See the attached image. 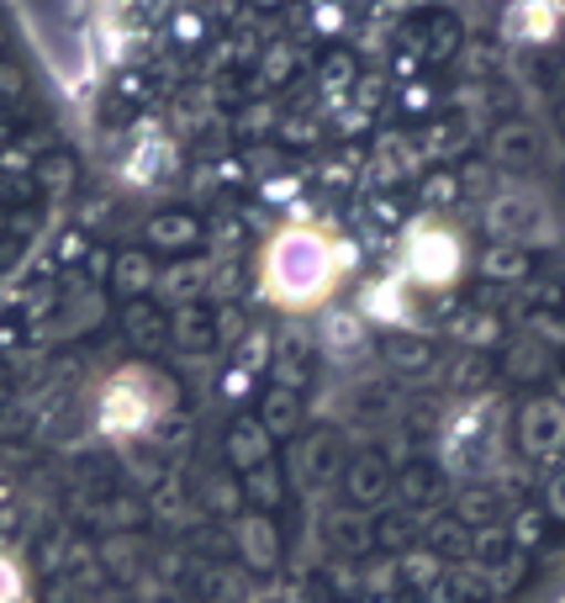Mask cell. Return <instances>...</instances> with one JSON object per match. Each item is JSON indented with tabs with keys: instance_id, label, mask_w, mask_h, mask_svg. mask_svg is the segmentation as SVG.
I'll list each match as a JSON object with an SVG mask.
<instances>
[{
	"instance_id": "obj_2",
	"label": "cell",
	"mask_w": 565,
	"mask_h": 603,
	"mask_svg": "<svg viewBox=\"0 0 565 603\" xmlns=\"http://www.w3.org/2000/svg\"><path fill=\"white\" fill-rule=\"evenodd\" d=\"M460 270V239L444 222H418L407 233V275L418 281H449Z\"/></svg>"
},
{
	"instance_id": "obj_1",
	"label": "cell",
	"mask_w": 565,
	"mask_h": 603,
	"mask_svg": "<svg viewBox=\"0 0 565 603\" xmlns=\"http://www.w3.org/2000/svg\"><path fill=\"white\" fill-rule=\"evenodd\" d=\"M338 270H344V249L323 228L291 222V228H281L275 239L264 243L260 281L264 297L281 302V308H317L338 287Z\"/></svg>"
}]
</instances>
